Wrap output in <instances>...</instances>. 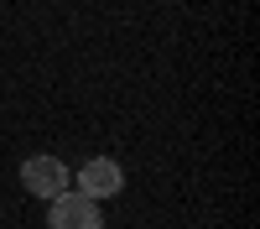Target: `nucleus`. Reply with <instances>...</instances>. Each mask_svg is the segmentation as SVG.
<instances>
[{"instance_id": "obj_1", "label": "nucleus", "mask_w": 260, "mask_h": 229, "mask_svg": "<svg viewBox=\"0 0 260 229\" xmlns=\"http://www.w3.org/2000/svg\"><path fill=\"white\" fill-rule=\"evenodd\" d=\"M21 187H26L31 198H62L73 187V172L62 167V156H26L21 161Z\"/></svg>"}, {"instance_id": "obj_2", "label": "nucleus", "mask_w": 260, "mask_h": 229, "mask_svg": "<svg viewBox=\"0 0 260 229\" xmlns=\"http://www.w3.org/2000/svg\"><path fill=\"white\" fill-rule=\"evenodd\" d=\"M73 193H83L89 203H99V198H115L120 187H125V172H120V161H110V156H94V161H83L78 172H73Z\"/></svg>"}, {"instance_id": "obj_3", "label": "nucleus", "mask_w": 260, "mask_h": 229, "mask_svg": "<svg viewBox=\"0 0 260 229\" xmlns=\"http://www.w3.org/2000/svg\"><path fill=\"white\" fill-rule=\"evenodd\" d=\"M47 229H104V219H99V203H89L83 193H62V198H52V214H47Z\"/></svg>"}]
</instances>
